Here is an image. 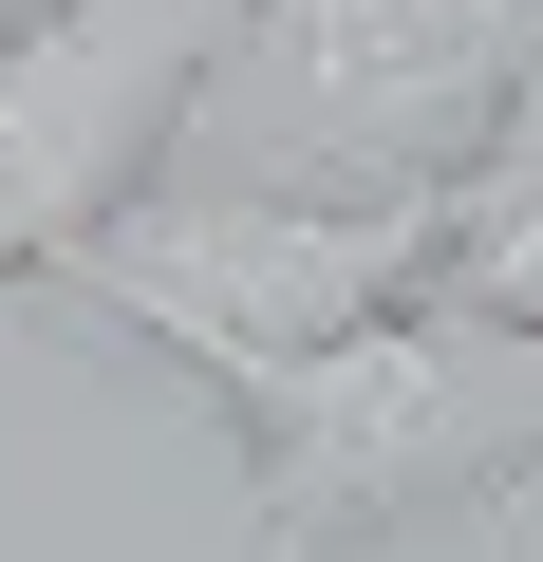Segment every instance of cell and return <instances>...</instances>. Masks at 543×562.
I'll return each mask as SVG.
<instances>
[{
	"mask_svg": "<svg viewBox=\"0 0 543 562\" xmlns=\"http://www.w3.org/2000/svg\"><path fill=\"white\" fill-rule=\"evenodd\" d=\"M244 431V525L262 562H375V543H468L543 487V338H487L450 301H394L282 375H225Z\"/></svg>",
	"mask_w": 543,
	"mask_h": 562,
	"instance_id": "6da1fadb",
	"label": "cell"
},
{
	"mask_svg": "<svg viewBox=\"0 0 543 562\" xmlns=\"http://www.w3.org/2000/svg\"><path fill=\"white\" fill-rule=\"evenodd\" d=\"M412 281H431V188H282V169H206L188 150L38 301H94V319H132L150 357H188L225 394V375H282V357L394 319Z\"/></svg>",
	"mask_w": 543,
	"mask_h": 562,
	"instance_id": "7a4b0ae2",
	"label": "cell"
},
{
	"mask_svg": "<svg viewBox=\"0 0 543 562\" xmlns=\"http://www.w3.org/2000/svg\"><path fill=\"white\" fill-rule=\"evenodd\" d=\"M524 76H543V0H244L188 150L282 188H431Z\"/></svg>",
	"mask_w": 543,
	"mask_h": 562,
	"instance_id": "3957f363",
	"label": "cell"
},
{
	"mask_svg": "<svg viewBox=\"0 0 543 562\" xmlns=\"http://www.w3.org/2000/svg\"><path fill=\"white\" fill-rule=\"evenodd\" d=\"M225 38L244 0H0V301H38L188 169Z\"/></svg>",
	"mask_w": 543,
	"mask_h": 562,
	"instance_id": "277c9868",
	"label": "cell"
},
{
	"mask_svg": "<svg viewBox=\"0 0 543 562\" xmlns=\"http://www.w3.org/2000/svg\"><path fill=\"white\" fill-rule=\"evenodd\" d=\"M412 301H450L487 338H543V76L431 169V281Z\"/></svg>",
	"mask_w": 543,
	"mask_h": 562,
	"instance_id": "5b68a950",
	"label": "cell"
}]
</instances>
